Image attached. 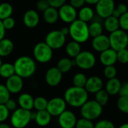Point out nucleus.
<instances>
[{"mask_svg": "<svg viewBox=\"0 0 128 128\" xmlns=\"http://www.w3.org/2000/svg\"><path fill=\"white\" fill-rule=\"evenodd\" d=\"M33 102H34V98L32 95L27 93L21 94L18 100V103L20 106V108L31 111V109L33 108Z\"/></svg>", "mask_w": 128, "mask_h": 128, "instance_id": "obj_21", "label": "nucleus"}, {"mask_svg": "<svg viewBox=\"0 0 128 128\" xmlns=\"http://www.w3.org/2000/svg\"><path fill=\"white\" fill-rule=\"evenodd\" d=\"M13 65L15 74L22 78L31 77L36 71V62L35 60L28 56L18 57Z\"/></svg>", "mask_w": 128, "mask_h": 128, "instance_id": "obj_2", "label": "nucleus"}, {"mask_svg": "<svg viewBox=\"0 0 128 128\" xmlns=\"http://www.w3.org/2000/svg\"><path fill=\"white\" fill-rule=\"evenodd\" d=\"M118 128H128V123H124L121 124Z\"/></svg>", "mask_w": 128, "mask_h": 128, "instance_id": "obj_54", "label": "nucleus"}, {"mask_svg": "<svg viewBox=\"0 0 128 128\" xmlns=\"http://www.w3.org/2000/svg\"><path fill=\"white\" fill-rule=\"evenodd\" d=\"M117 107L121 112L128 114V97L119 96L117 100Z\"/></svg>", "mask_w": 128, "mask_h": 128, "instance_id": "obj_35", "label": "nucleus"}, {"mask_svg": "<svg viewBox=\"0 0 128 128\" xmlns=\"http://www.w3.org/2000/svg\"><path fill=\"white\" fill-rule=\"evenodd\" d=\"M13 14V7L10 3L3 2L0 4V20H3L12 17Z\"/></svg>", "mask_w": 128, "mask_h": 128, "instance_id": "obj_30", "label": "nucleus"}, {"mask_svg": "<svg viewBox=\"0 0 128 128\" xmlns=\"http://www.w3.org/2000/svg\"><path fill=\"white\" fill-rule=\"evenodd\" d=\"M31 120V111L21 108H18L11 116V124L14 128H25Z\"/></svg>", "mask_w": 128, "mask_h": 128, "instance_id": "obj_6", "label": "nucleus"}, {"mask_svg": "<svg viewBox=\"0 0 128 128\" xmlns=\"http://www.w3.org/2000/svg\"><path fill=\"white\" fill-rule=\"evenodd\" d=\"M14 75H15V72L13 64L10 62L2 63V65L0 67V76L8 79Z\"/></svg>", "mask_w": 128, "mask_h": 128, "instance_id": "obj_29", "label": "nucleus"}, {"mask_svg": "<svg viewBox=\"0 0 128 128\" xmlns=\"http://www.w3.org/2000/svg\"><path fill=\"white\" fill-rule=\"evenodd\" d=\"M85 3H88L89 5H96L100 0H84Z\"/></svg>", "mask_w": 128, "mask_h": 128, "instance_id": "obj_52", "label": "nucleus"}, {"mask_svg": "<svg viewBox=\"0 0 128 128\" xmlns=\"http://www.w3.org/2000/svg\"><path fill=\"white\" fill-rule=\"evenodd\" d=\"M108 100H109V95L103 89L100 90V91H98L95 94V100H94L98 104H100L102 107L107 105Z\"/></svg>", "mask_w": 128, "mask_h": 128, "instance_id": "obj_32", "label": "nucleus"}, {"mask_svg": "<svg viewBox=\"0 0 128 128\" xmlns=\"http://www.w3.org/2000/svg\"><path fill=\"white\" fill-rule=\"evenodd\" d=\"M100 61L104 66H114L117 62V52L112 48H108L101 52Z\"/></svg>", "mask_w": 128, "mask_h": 128, "instance_id": "obj_18", "label": "nucleus"}, {"mask_svg": "<svg viewBox=\"0 0 128 128\" xmlns=\"http://www.w3.org/2000/svg\"><path fill=\"white\" fill-rule=\"evenodd\" d=\"M63 100L72 107L81 108L88 100V93L84 88L72 86L66 90Z\"/></svg>", "mask_w": 128, "mask_h": 128, "instance_id": "obj_1", "label": "nucleus"}, {"mask_svg": "<svg viewBox=\"0 0 128 128\" xmlns=\"http://www.w3.org/2000/svg\"><path fill=\"white\" fill-rule=\"evenodd\" d=\"M6 32V30L4 28V26L2 24V21L0 20V41L5 38Z\"/></svg>", "mask_w": 128, "mask_h": 128, "instance_id": "obj_50", "label": "nucleus"}, {"mask_svg": "<svg viewBox=\"0 0 128 128\" xmlns=\"http://www.w3.org/2000/svg\"><path fill=\"white\" fill-rule=\"evenodd\" d=\"M66 102L63 98L54 97L48 102L46 110L52 116H59L65 110H66Z\"/></svg>", "mask_w": 128, "mask_h": 128, "instance_id": "obj_10", "label": "nucleus"}, {"mask_svg": "<svg viewBox=\"0 0 128 128\" xmlns=\"http://www.w3.org/2000/svg\"><path fill=\"white\" fill-rule=\"evenodd\" d=\"M5 106H6V108L9 112H12L18 108V102L15 100H12L11 98L6 102Z\"/></svg>", "mask_w": 128, "mask_h": 128, "instance_id": "obj_46", "label": "nucleus"}, {"mask_svg": "<svg viewBox=\"0 0 128 128\" xmlns=\"http://www.w3.org/2000/svg\"><path fill=\"white\" fill-rule=\"evenodd\" d=\"M119 27L120 30L126 32L128 31V12L123 14L118 19Z\"/></svg>", "mask_w": 128, "mask_h": 128, "instance_id": "obj_40", "label": "nucleus"}, {"mask_svg": "<svg viewBox=\"0 0 128 128\" xmlns=\"http://www.w3.org/2000/svg\"><path fill=\"white\" fill-rule=\"evenodd\" d=\"M80 112L82 118L93 121L100 117L102 113V107L95 100H88L81 107Z\"/></svg>", "mask_w": 128, "mask_h": 128, "instance_id": "obj_4", "label": "nucleus"}, {"mask_svg": "<svg viewBox=\"0 0 128 128\" xmlns=\"http://www.w3.org/2000/svg\"><path fill=\"white\" fill-rule=\"evenodd\" d=\"M115 8L118 11V12L122 15L123 14L126 13L128 12V8L127 6L124 3H120L117 7H115Z\"/></svg>", "mask_w": 128, "mask_h": 128, "instance_id": "obj_49", "label": "nucleus"}, {"mask_svg": "<svg viewBox=\"0 0 128 128\" xmlns=\"http://www.w3.org/2000/svg\"><path fill=\"white\" fill-rule=\"evenodd\" d=\"M75 66H77L78 68L88 70L92 69L96 64V60L94 54L88 50L81 51V53L75 58L73 60Z\"/></svg>", "mask_w": 128, "mask_h": 128, "instance_id": "obj_8", "label": "nucleus"}, {"mask_svg": "<svg viewBox=\"0 0 128 128\" xmlns=\"http://www.w3.org/2000/svg\"><path fill=\"white\" fill-rule=\"evenodd\" d=\"M10 112L5 104H0V123H4L9 117Z\"/></svg>", "mask_w": 128, "mask_h": 128, "instance_id": "obj_42", "label": "nucleus"}, {"mask_svg": "<svg viewBox=\"0 0 128 128\" xmlns=\"http://www.w3.org/2000/svg\"><path fill=\"white\" fill-rule=\"evenodd\" d=\"M2 57H0V67H1V66L2 65Z\"/></svg>", "mask_w": 128, "mask_h": 128, "instance_id": "obj_55", "label": "nucleus"}, {"mask_svg": "<svg viewBox=\"0 0 128 128\" xmlns=\"http://www.w3.org/2000/svg\"><path fill=\"white\" fill-rule=\"evenodd\" d=\"M14 43L9 38H4L0 41V57L9 56L14 50Z\"/></svg>", "mask_w": 128, "mask_h": 128, "instance_id": "obj_22", "label": "nucleus"}, {"mask_svg": "<svg viewBox=\"0 0 128 128\" xmlns=\"http://www.w3.org/2000/svg\"><path fill=\"white\" fill-rule=\"evenodd\" d=\"M120 86V81L117 78H114L112 79H108L107 81L105 87V90L108 93L109 96H114L119 94Z\"/></svg>", "mask_w": 128, "mask_h": 128, "instance_id": "obj_20", "label": "nucleus"}, {"mask_svg": "<svg viewBox=\"0 0 128 128\" xmlns=\"http://www.w3.org/2000/svg\"><path fill=\"white\" fill-rule=\"evenodd\" d=\"M60 32L65 36H66L67 35H69V27L67 26H63L61 30H60Z\"/></svg>", "mask_w": 128, "mask_h": 128, "instance_id": "obj_51", "label": "nucleus"}, {"mask_svg": "<svg viewBox=\"0 0 128 128\" xmlns=\"http://www.w3.org/2000/svg\"><path fill=\"white\" fill-rule=\"evenodd\" d=\"M49 6L55 8H60L61 6L66 4V0H47Z\"/></svg>", "mask_w": 128, "mask_h": 128, "instance_id": "obj_44", "label": "nucleus"}, {"mask_svg": "<svg viewBox=\"0 0 128 128\" xmlns=\"http://www.w3.org/2000/svg\"><path fill=\"white\" fill-rule=\"evenodd\" d=\"M110 48L116 52L122 49L127 48L128 46V34L126 32L119 29L112 33L108 36Z\"/></svg>", "mask_w": 128, "mask_h": 128, "instance_id": "obj_5", "label": "nucleus"}, {"mask_svg": "<svg viewBox=\"0 0 128 128\" xmlns=\"http://www.w3.org/2000/svg\"><path fill=\"white\" fill-rule=\"evenodd\" d=\"M66 37L60 30H52L47 34L44 42L52 50H58L65 44Z\"/></svg>", "mask_w": 128, "mask_h": 128, "instance_id": "obj_9", "label": "nucleus"}, {"mask_svg": "<svg viewBox=\"0 0 128 128\" xmlns=\"http://www.w3.org/2000/svg\"><path fill=\"white\" fill-rule=\"evenodd\" d=\"M49 7H50V6H49L47 0H38L36 3V8L38 11L42 12H44Z\"/></svg>", "mask_w": 128, "mask_h": 128, "instance_id": "obj_45", "label": "nucleus"}, {"mask_svg": "<svg viewBox=\"0 0 128 128\" xmlns=\"http://www.w3.org/2000/svg\"><path fill=\"white\" fill-rule=\"evenodd\" d=\"M2 21V24L4 26V28L6 29V30H12L14 26H15V20L13 18L10 17V18H8Z\"/></svg>", "mask_w": 128, "mask_h": 128, "instance_id": "obj_43", "label": "nucleus"}, {"mask_svg": "<svg viewBox=\"0 0 128 128\" xmlns=\"http://www.w3.org/2000/svg\"><path fill=\"white\" fill-rule=\"evenodd\" d=\"M74 65H75V63L73 60H71L70 59L67 57H63L59 60L56 67L63 74V73H66L70 72Z\"/></svg>", "mask_w": 128, "mask_h": 128, "instance_id": "obj_26", "label": "nucleus"}, {"mask_svg": "<svg viewBox=\"0 0 128 128\" xmlns=\"http://www.w3.org/2000/svg\"><path fill=\"white\" fill-rule=\"evenodd\" d=\"M78 20L84 22V23H88L90 20H92V19L94 17V12L93 10V8H91L89 6H84L82 8H80L78 13Z\"/></svg>", "mask_w": 128, "mask_h": 128, "instance_id": "obj_25", "label": "nucleus"}, {"mask_svg": "<svg viewBox=\"0 0 128 128\" xmlns=\"http://www.w3.org/2000/svg\"><path fill=\"white\" fill-rule=\"evenodd\" d=\"M126 2H127V4H128V0H126Z\"/></svg>", "mask_w": 128, "mask_h": 128, "instance_id": "obj_56", "label": "nucleus"}, {"mask_svg": "<svg viewBox=\"0 0 128 128\" xmlns=\"http://www.w3.org/2000/svg\"><path fill=\"white\" fill-rule=\"evenodd\" d=\"M87 76L82 72L76 73L72 78V83L73 86L78 87V88H84L86 82H87Z\"/></svg>", "mask_w": 128, "mask_h": 128, "instance_id": "obj_33", "label": "nucleus"}, {"mask_svg": "<svg viewBox=\"0 0 128 128\" xmlns=\"http://www.w3.org/2000/svg\"><path fill=\"white\" fill-rule=\"evenodd\" d=\"M117 62L121 64L128 63V49H122L117 51Z\"/></svg>", "mask_w": 128, "mask_h": 128, "instance_id": "obj_38", "label": "nucleus"}, {"mask_svg": "<svg viewBox=\"0 0 128 128\" xmlns=\"http://www.w3.org/2000/svg\"><path fill=\"white\" fill-rule=\"evenodd\" d=\"M94 124L92 120L82 118L77 120L75 128H94Z\"/></svg>", "mask_w": 128, "mask_h": 128, "instance_id": "obj_37", "label": "nucleus"}, {"mask_svg": "<svg viewBox=\"0 0 128 128\" xmlns=\"http://www.w3.org/2000/svg\"><path fill=\"white\" fill-rule=\"evenodd\" d=\"M77 118L74 112L65 110L58 116V124L61 128H75Z\"/></svg>", "mask_w": 128, "mask_h": 128, "instance_id": "obj_13", "label": "nucleus"}, {"mask_svg": "<svg viewBox=\"0 0 128 128\" xmlns=\"http://www.w3.org/2000/svg\"><path fill=\"white\" fill-rule=\"evenodd\" d=\"M0 128H12V127L6 123H0Z\"/></svg>", "mask_w": 128, "mask_h": 128, "instance_id": "obj_53", "label": "nucleus"}, {"mask_svg": "<svg viewBox=\"0 0 128 128\" xmlns=\"http://www.w3.org/2000/svg\"><path fill=\"white\" fill-rule=\"evenodd\" d=\"M88 31H89L90 37L95 38L102 34L103 26L100 22L94 21V22H92L88 26Z\"/></svg>", "mask_w": 128, "mask_h": 128, "instance_id": "obj_31", "label": "nucleus"}, {"mask_svg": "<svg viewBox=\"0 0 128 128\" xmlns=\"http://www.w3.org/2000/svg\"><path fill=\"white\" fill-rule=\"evenodd\" d=\"M35 60L40 63H47L53 57V50L44 42L37 43L33 48Z\"/></svg>", "mask_w": 128, "mask_h": 128, "instance_id": "obj_7", "label": "nucleus"}, {"mask_svg": "<svg viewBox=\"0 0 128 128\" xmlns=\"http://www.w3.org/2000/svg\"><path fill=\"white\" fill-rule=\"evenodd\" d=\"M103 75L108 80L114 78H116L117 76V70L114 67V66H105L103 70Z\"/></svg>", "mask_w": 128, "mask_h": 128, "instance_id": "obj_39", "label": "nucleus"}, {"mask_svg": "<svg viewBox=\"0 0 128 128\" xmlns=\"http://www.w3.org/2000/svg\"><path fill=\"white\" fill-rule=\"evenodd\" d=\"M51 120V115L47 110L38 111L36 112V117L34 120L40 126H45L48 125Z\"/></svg>", "mask_w": 128, "mask_h": 128, "instance_id": "obj_23", "label": "nucleus"}, {"mask_svg": "<svg viewBox=\"0 0 128 128\" xmlns=\"http://www.w3.org/2000/svg\"><path fill=\"white\" fill-rule=\"evenodd\" d=\"M5 85L6 86L10 94H18L23 89L24 80L22 78L15 74L6 80V83Z\"/></svg>", "mask_w": 128, "mask_h": 128, "instance_id": "obj_15", "label": "nucleus"}, {"mask_svg": "<svg viewBox=\"0 0 128 128\" xmlns=\"http://www.w3.org/2000/svg\"><path fill=\"white\" fill-rule=\"evenodd\" d=\"M119 96H126L128 97V82L121 84L120 89L118 94Z\"/></svg>", "mask_w": 128, "mask_h": 128, "instance_id": "obj_48", "label": "nucleus"}, {"mask_svg": "<svg viewBox=\"0 0 128 128\" xmlns=\"http://www.w3.org/2000/svg\"><path fill=\"white\" fill-rule=\"evenodd\" d=\"M84 4H85L84 0H70V5L76 9L82 8V7H84Z\"/></svg>", "mask_w": 128, "mask_h": 128, "instance_id": "obj_47", "label": "nucleus"}, {"mask_svg": "<svg viewBox=\"0 0 128 128\" xmlns=\"http://www.w3.org/2000/svg\"><path fill=\"white\" fill-rule=\"evenodd\" d=\"M69 35L72 41L79 44L86 42L90 38L88 24L76 19L69 26Z\"/></svg>", "mask_w": 128, "mask_h": 128, "instance_id": "obj_3", "label": "nucleus"}, {"mask_svg": "<svg viewBox=\"0 0 128 128\" xmlns=\"http://www.w3.org/2000/svg\"><path fill=\"white\" fill-rule=\"evenodd\" d=\"M95 6L97 15L103 19L112 16V14L115 8L114 0H100Z\"/></svg>", "mask_w": 128, "mask_h": 128, "instance_id": "obj_11", "label": "nucleus"}, {"mask_svg": "<svg viewBox=\"0 0 128 128\" xmlns=\"http://www.w3.org/2000/svg\"><path fill=\"white\" fill-rule=\"evenodd\" d=\"M43 18L47 24H54L59 19L58 10L53 7H49L43 12Z\"/></svg>", "mask_w": 128, "mask_h": 128, "instance_id": "obj_24", "label": "nucleus"}, {"mask_svg": "<svg viewBox=\"0 0 128 128\" xmlns=\"http://www.w3.org/2000/svg\"><path fill=\"white\" fill-rule=\"evenodd\" d=\"M11 94L5 84H0V104H6L10 99Z\"/></svg>", "mask_w": 128, "mask_h": 128, "instance_id": "obj_36", "label": "nucleus"}, {"mask_svg": "<svg viewBox=\"0 0 128 128\" xmlns=\"http://www.w3.org/2000/svg\"><path fill=\"white\" fill-rule=\"evenodd\" d=\"M44 78L48 85L50 87H56L61 82L62 73L56 67H51L47 70Z\"/></svg>", "mask_w": 128, "mask_h": 128, "instance_id": "obj_14", "label": "nucleus"}, {"mask_svg": "<svg viewBox=\"0 0 128 128\" xmlns=\"http://www.w3.org/2000/svg\"><path fill=\"white\" fill-rule=\"evenodd\" d=\"M58 14L59 18L66 24H72L76 20L78 16L76 9L70 4H65L61 6L58 10Z\"/></svg>", "mask_w": 128, "mask_h": 128, "instance_id": "obj_12", "label": "nucleus"}, {"mask_svg": "<svg viewBox=\"0 0 128 128\" xmlns=\"http://www.w3.org/2000/svg\"><path fill=\"white\" fill-rule=\"evenodd\" d=\"M82 51L81 44L75 41H71L66 46V52L72 58H76Z\"/></svg>", "mask_w": 128, "mask_h": 128, "instance_id": "obj_27", "label": "nucleus"}, {"mask_svg": "<svg viewBox=\"0 0 128 128\" xmlns=\"http://www.w3.org/2000/svg\"><path fill=\"white\" fill-rule=\"evenodd\" d=\"M103 87V82L102 80L98 76H91L88 78L84 89L89 94H96V92L100 91L102 89Z\"/></svg>", "mask_w": 128, "mask_h": 128, "instance_id": "obj_17", "label": "nucleus"}, {"mask_svg": "<svg viewBox=\"0 0 128 128\" xmlns=\"http://www.w3.org/2000/svg\"><path fill=\"white\" fill-rule=\"evenodd\" d=\"M94 128H115L114 124L112 121L106 119L100 120L94 124Z\"/></svg>", "mask_w": 128, "mask_h": 128, "instance_id": "obj_41", "label": "nucleus"}, {"mask_svg": "<svg viewBox=\"0 0 128 128\" xmlns=\"http://www.w3.org/2000/svg\"><path fill=\"white\" fill-rule=\"evenodd\" d=\"M104 28L106 31L112 33L120 29L119 21L118 18H115L112 16H110L105 19L104 21Z\"/></svg>", "mask_w": 128, "mask_h": 128, "instance_id": "obj_28", "label": "nucleus"}, {"mask_svg": "<svg viewBox=\"0 0 128 128\" xmlns=\"http://www.w3.org/2000/svg\"><path fill=\"white\" fill-rule=\"evenodd\" d=\"M40 18L38 12L35 10L26 11L23 17L24 25L28 28H35L38 26Z\"/></svg>", "mask_w": 128, "mask_h": 128, "instance_id": "obj_19", "label": "nucleus"}, {"mask_svg": "<svg viewBox=\"0 0 128 128\" xmlns=\"http://www.w3.org/2000/svg\"><path fill=\"white\" fill-rule=\"evenodd\" d=\"M48 100L44 96H38L34 99L33 102V108H35L37 112L38 111H42L46 110L48 106Z\"/></svg>", "mask_w": 128, "mask_h": 128, "instance_id": "obj_34", "label": "nucleus"}, {"mask_svg": "<svg viewBox=\"0 0 128 128\" xmlns=\"http://www.w3.org/2000/svg\"><path fill=\"white\" fill-rule=\"evenodd\" d=\"M91 45L94 50L100 52V53L110 48L108 36L102 34L99 36L93 38Z\"/></svg>", "mask_w": 128, "mask_h": 128, "instance_id": "obj_16", "label": "nucleus"}]
</instances>
